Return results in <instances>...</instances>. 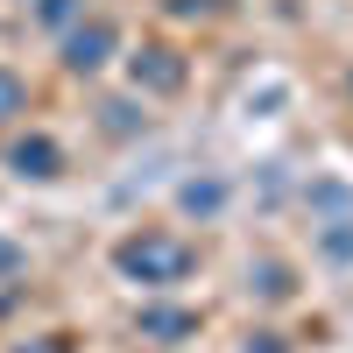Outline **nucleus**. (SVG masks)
Segmentation results:
<instances>
[{
    "instance_id": "f257e3e1",
    "label": "nucleus",
    "mask_w": 353,
    "mask_h": 353,
    "mask_svg": "<svg viewBox=\"0 0 353 353\" xmlns=\"http://www.w3.org/2000/svg\"><path fill=\"white\" fill-rule=\"evenodd\" d=\"M121 269L141 276V283H176L191 269V248L184 241H163V233H149V241H128L121 248Z\"/></svg>"
},
{
    "instance_id": "39448f33",
    "label": "nucleus",
    "mask_w": 353,
    "mask_h": 353,
    "mask_svg": "<svg viewBox=\"0 0 353 353\" xmlns=\"http://www.w3.org/2000/svg\"><path fill=\"white\" fill-rule=\"evenodd\" d=\"M141 71H149L156 85H176V64H163V50H149V64H134V78H141Z\"/></svg>"
},
{
    "instance_id": "0eeeda50",
    "label": "nucleus",
    "mask_w": 353,
    "mask_h": 353,
    "mask_svg": "<svg viewBox=\"0 0 353 353\" xmlns=\"http://www.w3.org/2000/svg\"><path fill=\"white\" fill-rule=\"evenodd\" d=\"M0 269H14V248H0Z\"/></svg>"
},
{
    "instance_id": "20e7f679",
    "label": "nucleus",
    "mask_w": 353,
    "mask_h": 353,
    "mask_svg": "<svg viewBox=\"0 0 353 353\" xmlns=\"http://www.w3.org/2000/svg\"><path fill=\"white\" fill-rule=\"evenodd\" d=\"M8 113H21V78L0 71V121H8Z\"/></svg>"
},
{
    "instance_id": "7ed1b4c3",
    "label": "nucleus",
    "mask_w": 353,
    "mask_h": 353,
    "mask_svg": "<svg viewBox=\"0 0 353 353\" xmlns=\"http://www.w3.org/2000/svg\"><path fill=\"white\" fill-rule=\"evenodd\" d=\"M14 170H21V176H57V141H21V149H14Z\"/></svg>"
},
{
    "instance_id": "f03ea898",
    "label": "nucleus",
    "mask_w": 353,
    "mask_h": 353,
    "mask_svg": "<svg viewBox=\"0 0 353 353\" xmlns=\"http://www.w3.org/2000/svg\"><path fill=\"white\" fill-rule=\"evenodd\" d=\"M106 50H113V28H106V21H99V28H78V36H71V64L92 71V64H106Z\"/></svg>"
},
{
    "instance_id": "423d86ee",
    "label": "nucleus",
    "mask_w": 353,
    "mask_h": 353,
    "mask_svg": "<svg viewBox=\"0 0 353 353\" xmlns=\"http://www.w3.org/2000/svg\"><path fill=\"white\" fill-rule=\"evenodd\" d=\"M141 325H149V332H184L191 318H176V311H149V318H141Z\"/></svg>"
}]
</instances>
